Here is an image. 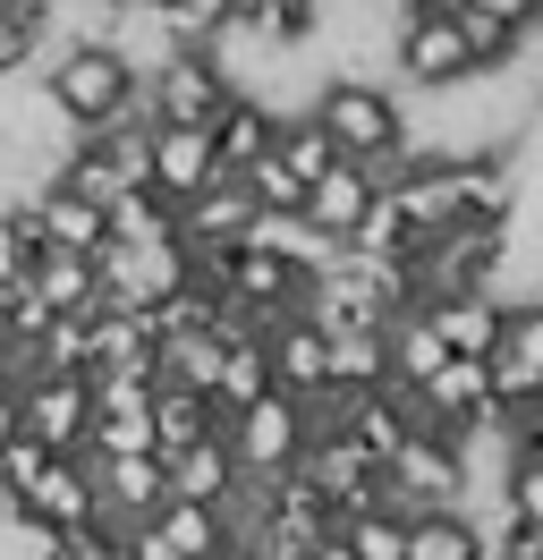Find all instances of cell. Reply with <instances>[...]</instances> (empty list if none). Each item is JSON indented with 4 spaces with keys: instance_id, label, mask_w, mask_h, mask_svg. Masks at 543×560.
I'll return each mask as SVG.
<instances>
[{
    "instance_id": "1",
    "label": "cell",
    "mask_w": 543,
    "mask_h": 560,
    "mask_svg": "<svg viewBox=\"0 0 543 560\" xmlns=\"http://www.w3.org/2000/svg\"><path fill=\"white\" fill-rule=\"evenodd\" d=\"M305 119L332 137L339 162H366L373 178H391V162H400L407 144V103L391 77H314V103H305Z\"/></svg>"
},
{
    "instance_id": "2",
    "label": "cell",
    "mask_w": 543,
    "mask_h": 560,
    "mask_svg": "<svg viewBox=\"0 0 543 560\" xmlns=\"http://www.w3.org/2000/svg\"><path fill=\"white\" fill-rule=\"evenodd\" d=\"M34 85H43V103L60 110L68 137H94L111 119H136V69H128V51H111V43H60V51H43Z\"/></svg>"
},
{
    "instance_id": "3",
    "label": "cell",
    "mask_w": 543,
    "mask_h": 560,
    "mask_svg": "<svg viewBox=\"0 0 543 560\" xmlns=\"http://www.w3.org/2000/svg\"><path fill=\"white\" fill-rule=\"evenodd\" d=\"M221 442H230L238 476L246 485H272V476H289L305 458V442H314V408H305L298 390H255V399H238L230 417H221Z\"/></svg>"
},
{
    "instance_id": "4",
    "label": "cell",
    "mask_w": 543,
    "mask_h": 560,
    "mask_svg": "<svg viewBox=\"0 0 543 560\" xmlns=\"http://www.w3.org/2000/svg\"><path fill=\"white\" fill-rule=\"evenodd\" d=\"M221 103H230V69L204 43H170L162 60L136 77V119H153V128H204Z\"/></svg>"
},
{
    "instance_id": "5",
    "label": "cell",
    "mask_w": 543,
    "mask_h": 560,
    "mask_svg": "<svg viewBox=\"0 0 543 560\" xmlns=\"http://www.w3.org/2000/svg\"><path fill=\"white\" fill-rule=\"evenodd\" d=\"M391 77L407 94H450V85H475V60H467V35L450 9H407L391 18Z\"/></svg>"
},
{
    "instance_id": "6",
    "label": "cell",
    "mask_w": 543,
    "mask_h": 560,
    "mask_svg": "<svg viewBox=\"0 0 543 560\" xmlns=\"http://www.w3.org/2000/svg\"><path fill=\"white\" fill-rule=\"evenodd\" d=\"M298 476L323 492L332 510H391V501H382V458H373L357 433H339V424H314Z\"/></svg>"
},
{
    "instance_id": "7",
    "label": "cell",
    "mask_w": 543,
    "mask_h": 560,
    "mask_svg": "<svg viewBox=\"0 0 543 560\" xmlns=\"http://www.w3.org/2000/svg\"><path fill=\"white\" fill-rule=\"evenodd\" d=\"M85 424H94V374L43 365L34 383H18V433H34L43 451H85Z\"/></svg>"
},
{
    "instance_id": "8",
    "label": "cell",
    "mask_w": 543,
    "mask_h": 560,
    "mask_svg": "<svg viewBox=\"0 0 543 560\" xmlns=\"http://www.w3.org/2000/svg\"><path fill=\"white\" fill-rule=\"evenodd\" d=\"M484 374H493L501 417H518V408L543 399V298H509L501 306V340L484 357Z\"/></svg>"
},
{
    "instance_id": "9",
    "label": "cell",
    "mask_w": 543,
    "mask_h": 560,
    "mask_svg": "<svg viewBox=\"0 0 543 560\" xmlns=\"http://www.w3.org/2000/svg\"><path fill=\"white\" fill-rule=\"evenodd\" d=\"M18 510H26V518H43L51 535H60V526H94V518H102L94 458H85V451H51V458H43V476L18 492Z\"/></svg>"
},
{
    "instance_id": "10",
    "label": "cell",
    "mask_w": 543,
    "mask_h": 560,
    "mask_svg": "<svg viewBox=\"0 0 543 560\" xmlns=\"http://www.w3.org/2000/svg\"><path fill=\"white\" fill-rule=\"evenodd\" d=\"M153 451V383L102 374L94 383V424H85V458H128Z\"/></svg>"
},
{
    "instance_id": "11",
    "label": "cell",
    "mask_w": 543,
    "mask_h": 560,
    "mask_svg": "<svg viewBox=\"0 0 543 560\" xmlns=\"http://www.w3.org/2000/svg\"><path fill=\"white\" fill-rule=\"evenodd\" d=\"M264 357H272V383L298 390L305 408H323V399H332V340H323V331H314L298 306H289V315L264 331Z\"/></svg>"
},
{
    "instance_id": "12",
    "label": "cell",
    "mask_w": 543,
    "mask_h": 560,
    "mask_svg": "<svg viewBox=\"0 0 543 560\" xmlns=\"http://www.w3.org/2000/svg\"><path fill=\"white\" fill-rule=\"evenodd\" d=\"M212 178H221V162H212L204 128H145V187H162L170 205H187Z\"/></svg>"
},
{
    "instance_id": "13",
    "label": "cell",
    "mask_w": 543,
    "mask_h": 560,
    "mask_svg": "<svg viewBox=\"0 0 543 560\" xmlns=\"http://www.w3.org/2000/svg\"><path fill=\"white\" fill-rule=\"evenodd\" d=\"M94 492H102V526H136L170 501V476L153 451H128V458H94Z\"/></svg>"
},
{
    "instance_id": "14",
    "label": "cell",
    "mask_w": 543,
    "mask_h": 560,
    "mask_svg": "<svg viewBox=\"0 0 543 560\" xmlns=\"http://www.w3.org/2000/svg\"><path fill=\"white\" fill-rule=\"evenodd\" d=\"M501 289H450V298H425L416 315L441 331V349L450 357H493V340H501Z\"/></svg>"
},
{
    "instance_id": "15",
    "label": "cell",
    "mask_w": 543,
    "mask_h": 560,
    "mask_svg": "<svg viewBox=\"0 0 543 560\" xmlns=\"http://www.w3.org/2000/svg\"><path fill=\"white\" fill-rule=\"evenodd\" d=\"M34 221H43V246H68V255H102V246H111V230H102V196L68 187L60 171L34 187Z\"/></svg>"
},
{
    "instance_id": "16",
    "label": "cell",
    "mask_w": 543,
    "mask_h": 560,
    "mask_svg": "<svg viewBox=\"0 0 543 560\" xmlns=\"http://www.w3.org/2000/svg\"><path fill=\"white\" fill-rule=\"evenodd\" d=\"M272 128H280V110H272L264 94H246V85H230V103L204 119V137H212V162H221L230 178L246 171L255 153H272Z\"/></svg>"
},
{
    "instance_id": "17",
    "label": "cell",
    "mask_w": 543,
    "mask_h": 560,
    "mask_svg": "<svg viewBox=\"0 0 543 560\" xmlns=\"http://www.w3.org/2000/svg\"><path fill=\"white\" fill-rule=\"evenodd\" d=\"M26 298L43 306V315H94V306H102V272H94V255L43 246V255L26 264Z\"/></svg>"
},
{
    "instance_id": "18",
    "label": "cell",
    "mask_w": 543,
    "mask_h": 560,
    "mask_svg": "<svg viewBox=\"0 0 543 560\" xmlns=\"http://www.w3.org/2000/svg\"><path fill=\"white\" fill-rule=\"evenodd\" d=\"M246 221H255V196H246V178H212V187H196L187 205H178V238L187 246H238L246 238Z\"/></svg>"
},
{
    "instance_id": "19",
    "label": "cell",
    "mask_w": 543,
    "mask_h": 560,
    "mask_svg": "<svg viewBox=\"0 0 543 560\" xmlns=\"http://www.w3.org/2000/svg\"><path fill=\"white\" fill-rule=\"evenodd\" d=\"M85 374H128V383H162V349H153V331L145 315H111L94 306V357H85Z\"/></svg>"
},
{
    "instance_id": "20",
    "label": "cell",
    "mask_w": 543,
    "mask_h": 560,
    "mask_svg": "<svg viewBox=\"0 0 543 560\" xmlns=\"http://www.w3.org/2000/svg\"><path fill=\"white\" fill-rule=\"evenodd\" d=\"M162 476H170V492H178V501H212V510L246 485V476H238V458H230V442H221V424H212V433H196L187 451H170Z\"/></svg>"
},
{
    "instance_id": "21",
    "label": "cell",
    "mask_w": 543,
    "mask_h": 560,
    "mask_svg": "<svg viewBox=\"0 0 543 560\" xmlns=\"http://www.w3.org/2000/svg\"><path fill=\"white\" fill-rule=\"evenodd\" d=\"M373 196H382V178L366 171V162H332V171L314 178V187H305V221H314V230H332V238H348V230H357V221H366V205Z\"/></svg>"
},
{
    "instance_id": "22",
    "label": "cell",
    "mask_w": 543,
    "mask_h": 560,
    "mask_svg": "<svg viewBox=\"0 0 543 560\" xmlns=\"http://www.w3.org/2000/svg\"><path fill=\"white\" fill-rule=\"evenodd\" d=\"M400 560H493V552H484V526L459 501H434V510H407Z\"/></svg>"
},
{
    "instance_id": "23",
    "label": "cell",
    "mask_w": 543,
    "mask_h": 560,
    "mask_svg": "<svg viewBox=\"0 0 543 560\" xmlns=\"http://www.w3.org/2000/svg\"><path fill=\"white\" fill-rule=\"evenodd\" d=\"M255 390H272V357H264V331H255V323H238V331H221V365H212V408L230 417L238 399H255Z\"/></svg>"
},
{
    "instance_id": "24",
    "label": "cell",
    "mask_w": 543,
    "mask_h": 560,
    "mask_svg": "<svg viewBox=\"0 0 543 560\" xmlns=\"http://www.w3.org/2000/svg\"><path fill=\"white\" fill-rule=\"evenodd\" d=\"M102 230H111V246H153V238H178V205H170L162 187H119V196L102 205Z\"/></svg>"
},
{
    "instance_id": "25",
    "label": "cell",
    "mask_w": 543,
    "mask_h": 560,
    "mask_svg": "<svg viewBox=\"0 0 543 560\" xmlns=\"http://www.w3.org/2000/svg\"><path fill=\"white\" fill-rule=\"evenodd\" d=\"M382 340H391V383H400V390H425V383L441 374V365H450V349H441V331H434L425 315H416V306L382 323Z\"/></svg>"
},
{
    "instance_id": "26",
    "label": "cell",
    "mask_w": 543,
    "mask_h": 560,
    "mask_svg": "<svg viewBox=\"0 0 543 560\" xmlns=\"http://www.w3.org/2000/svg\"><path fill=\"white\" fill-rule=\"evenodd\" d=\"M323 340H332V399L391 383V340H382V323H357V331H323Z\"/></svg>"
},
{
    "instance_id": "27",
    "label": "cell",
    "mask_w": 543,
    "mask_h": 560,
    "mask_svg": "<svg viewBox=\"0 0 543 560\" xmlns=\"http://www.w3.org/2000/svg\"><path fill=\"white\" fill-rule=\"evenodd\" d=\"M221 424V408L204 399V390H178V383H153V458L187 451L196 433H212Z\"/></svg>"
},
{
    "instance_id": "28",
    "label": "cell",
    "mask_w": 543,
    "mask_h": 560,
    "mask_svg": "<svg viewBox=\"0 0 543 560\" xmlns=\"http://www.w3.org/2000/svg\"><path fill=\"white\" fill-rule=\"evenodd\" d=\"M153 526L170 535V552H178V560L230 552V526H221V510H212V501H178V492H170L162 510H153Z\"/></svg>"
},
{
    "instance_id": "29",
    "label": "cell",
    "mask_w": 543,
    "mask_h": 560,
    "mask_svg": "<svg viewBox=\"0 0 543 560\" xmlns=\"http://www.w3.org/2000/svg\"><path fill=\"white\" fill-rule=\"evenodd\" d=\"M272 162L298 178V187H314V178L332 171L339 153H332V137H323V128H314L305 110H280V128H272Z\"/></svg>"
},
{
    "instance_id": "30",
    "label": "cell",
    "mask_w": 543,
    "mask_h": 560,
    "mask_svg": "<svg viewBox=\"0 0 543 560\" xmlns=\"http://www.w3.org/2000/svg\"><path fill=\"white\" fill-rule=\"evenodd\" d=\"M339 544H348L357 560H400L407 518L400 510H339Z\"/></svg>"
},
{
    "instance_id": "31",
    "label": "cell",
    "mask_w": 543,
    "mask_h": 560,
    "mask_svg": "<svg viewBox=\"0 0 543 560\" xmlns=\"http://www.w3.org/2000/svg\"><path fill=\"white\" fill-rule=\"evenodd\" d=\"M493 501H501L518 526H543V467L509 451V458H501V492H493Z\"/></svg>"
},
{
    "instance_id": "32",
    "label": "cell",
    "mask_w": 543,
    "mask_h": 560,
    "mask_svg": "<svg viewBox=\"0 0 543 560\" xmlns=\"http://www.w3.org/2000/svg\"><path fill=\"white\" fill-rule=\"evenodd\" d=\"M238 178H246V196H255V205H272V212H298V205H305V187H298L289 171H280L272 153H255V162H246Z\"/></svg>"
},
{
    "instance_id": "33",
    "label": "cell",
    "mask_w": 543,
    "mask_h": 560,
    "mask_svg": "<svg viewBox=\"0 0 543 560\" xmlns=\"http://www.w3.org/2000/svg\"><path fill=\"white\" fill-rule=\"evenodd\" d=\"M43 458H51V451H43V442H34V433H9V442H0V476H9V485L26 492L34 476H43Z\"/></svg>"
},
{
    "instance_id": "34",
    "label": "cell",
    "mask_w": 543,
    "mask_h": 560,
    "mask_svg": "<svg viewBox=\"0 0 543 560\" xmlns=\"http://www.w3.org/2000/svg\"><path fill=\"white\" fill-rule=\"evenodd\" d=\"M119 560H178V552H170V535L153 518H136V526H119Z\"/></svg>"
},
{
    "instance_id": "35",
    "label": "cell",
    "mask_w": 543,
    "mask_h": 560,
    "mask_svg": "<svg viewBox=\"0 0 543 560\" xmlns=\"http://www.w3.org/2000/svg\"><path fill=\"white\" fill-rule=\"evenodd\" d=\"M509 451H518V458H535V467H543V399L509 417Z\"/></svg>"
},
{
    "instance_id": "36",
    "label": "cell",
    "mask_w": 543,
    "mask_h": 560,
    "mask_svg": "<svg viewBox=\"0 0 543 560\" xmlns=\"http://www.w3.org/2000/svg\"><path fill=\"white\" fill-rule=\"evenodd\" d=\"M475 9H493V18H509V26L543 35V0H475Z\"/></svg>"
},
{
    "instance_id": "37",
    "label": "cell",
    "mask_w": 543,
    "mask_h": 560,
    "mask_svg": "<svg viewBox=\"0 0 543 560\" xmlns=\"http://www.w3.org/2000/svg\"><path fill=\"white\" fill-rule=\"evenodd\" d=\"M9 433H18V390L0 383V442H9Z\"/></svg>"
},
{
    "instance_id": "38",
    "label": "cell",
    "mask_w": 543,
    "mask_h": 560,
    "mask_svg": "<svg viewBox=\"0 0 543 560\" xmlns=\"http://www.w3.org/2000/svg\"><path fill=\"white\" fill-rule=\"evenodd\" d=\"M18 518V485H9V476H0V526Z\"/></svg>"
},
{
    "instance_id": "39",
    "label": "cell",
    "mask_w": 543,
    "mask_h": 560,
    "mask_svg": "<svg viewBox=\"0 0 543 560\" xmlns=\"http://www.w3.org/2000/svg\"><path fill=\"white\" fill-rule=\"evenodd\" d=\"M382 9H391V18H407V9H425V0H382Z\"/></svg>"
},
{
    "instance_id": "40",
    "label": "cell",
    "mask_w": 543,
    "mask_h": 560,
    "mask_svg": "<svg viewBox=\"0 0 543 560\" xmlns=\"http://www.w3.org/2000/svg\"><path fill=\"white\" fill-rule=\"evenodd\" d=\"M425 9H467V0H425Z\"/></svg>"
},
{
    "instance_id": "41",
    "label": "cell",
    "mask_w": 543,
    "mask_h": 560,
    "mask_svg": "<svg viewBox=\"0 0 543 560\" xmlns=\"http://www.w3.org/2000/svg\"><path fill=\"white\" fill-rule=\"evenodd\" d=\"M0 9H18V0H0Z\"/></svg>"
}]
</instances>
